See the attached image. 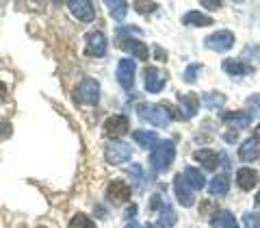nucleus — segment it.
Listing matches in <instances>:
<instances>
[{
    "label": "nucleus",
    "mask_w": 260,
    "mask_h": 228,
    "mask_svg": "<svg viewBox=\"0 0 260 228\" xmlns=\"http://www.w3.org/2000/svg\"><path fill=\"white\" fill-rule=\"evenodd\" d=\"M107 198L113 202V205H121V202L130 200V185L126 181H113L107 187Z\"/></svg>",
    "instance_id": "nucleus-9"
},
{
    "label": "nucleus",
    "mask_w": 260,
    "mask_h": 228,
    "mask_svg": "<svg viewBox=\"0 0 260 228\" xmlns=\"http://www.w3.org/2000/svg\"><path fill=\"white\" fill-rule=\"evenodd\" d=\"M143 228H167V226H162V224H148V226H143Z\"/></svg>",
    "instance_id": "nucleus-38"
},
{
    "label": "nucleus",
    "mask_w": 260,
    "mask_h": 228,
    "mask_svg": "<svg viewBox=\"0 0 260 228\" xmlns=\"http://www.w3.org/2000/svg\"><path fill=\"white\" fill-rule=\"evenodd\" d=\"M193 157H195V161H200L206 169H217V165H219V154L215 150H198Z\"/></svg>",
    "instance_id": "nucleus-24"
},
{
    "label": "nucleus",
    "mask_w": 260,
    "mask_h": 228,
    "mask_svg": "<svg viewBox=\"0 0 260 228\" xmlns=\"http://www.w3.org/2000/svg\"><path fill=\"white\" fill-rule=\"evenodd\" d=\"M68 7L80 22H93V18H95L93 3H89V0H70Z\"/></svg>",
    "instance_id": "nucleus-13"
},
{
    "label": "nucleus",
    "mask_w": 260,
    "mask_h": 228,
    "mask_svg": "<svg viewBox=\"0 0 260 228\" xmlns=\"http://www.w3.org/2000/svg\"><path fill=\"white\" fill-rule=\"evenodd\" d=\"M239 159L241 161H256V159H260V137H249V139H245L241 144Z\"/></svg>",
    "instance_id": "nucleus-15"
},
{
    "label": "nucleus",
    "mask_w": 260,
    "mask_h": 228,
    "mask_svg": "<svg viewBox=\"0 0 260 228\" xmlns=\"http://www.w3.org/2000/svg\"><path fill=\"white\" fill-rule=\"evenodd\" d=\"M200 5H204L206 9H219V7H221V3H219V0H202Z\"/></svg>",
    "instance_id": "nucleus-34"
},
{
    "label": "nucleus",
    "mask_w": 260,
    "mask_h": 228,
    "mask_svg": "<svg viewBox=\"0 0 260 228\" xmlns=\"http://www.w3.org/2000/svg\"><path fill=\"white\" fill-rule=\"evenodd\" d=\"M154 54H156V59L167 61V52H162V48H160V46H154Z\"/></svg>",
    "instance_id": "nucleus-35"
},
{
    "label": "nucleus",
    "mask_w": 260,
    "mask_h": 228,
    "mask_svg": "<svg viewBox=\"0 0 260 228\" xmlns=\"http://www.w3.org/2000/svg\"><path fill=\"white\" fill-rule=\"evenodd\" d=\"M200 72H202V65L200 63H191L189 68L184 70V80L186 83H195V78H198Z\"/></svg>",
    "instance_id": "nucleus-29"
},
{
    "label": "nucleus",
    "mask_w": 260,
    "mask_h": 228,
    "mask_svg": "<svg viewBox=\"0 0 260 228\" xmlns=\"http://www.w3.org/2000/svg\"><path fill=\"white\" fill-rule=\"evenodd\" d=\"M221 68L230 76H245V74L251 72V65H247L245 61H237V59H225Z\"/></svg>",
    "instance_id": "nucleus-19"
},
{
    "label": "nucleus",
    "mask_w": 260,
    "mask_h": 228,
    "mask_svg": "<svg viewBox=\"0 0 260 228\" xmlns=\"http://www.w3.org/2000/svg\"><path fill=\"white\" fill-rule=\"evenodd\" d=\"M130 157H133L130 144H124L119 139L107 144V148H104V159H107V163H111V165H119V163H124V161H130Z\"/></svg>",
    "instance_id": "nucleus-4"
},
{
    "label": "nucleus",
    "mask_w": 260,
    "mask_h": 228,
    "mask_svg": "<svg viewBox=\"0 0 260 228\" xmlns=\"http://www.w3.org/2000/svg\"><path fill=\"white\" fill-rule=\"evenodd\" d=\"M249 54H256V59H260V46H247L245 50H243V61H247L249 59Z\"/></svg>",
    "instance_id": "nucleus-33"
},
{
    "label": "nucleus",
    "mask_w": 260,
    "mask_h": 228,
    "mask_svg": "<svg viewBox=\"0 0 260 228\" xmlns=\"http://www.w3.org/2000/svg\"><path fill=\"white\" fill-rule=\"evenodd\" d=\"M225 139H228V141H234V139H237V133H228Z\"/></svg>",
    "instance_id": "nucleus-37"
},
{
    "label": "nucleus",
    "mask_w": 260,
    "mask_h": 228,
    "mask_svg": "<svg viewBox=\"0 0 260 228\" xmlns=\"http://www.w3.org/2000/svg\"><path fill=\"white\" fill-rule=\"evenodd\" d=\"M135 211H137V207H135V205H133V207H130V209H128V211H126V213H128V217H133V215H135Z\"/></svg>",
    "instance_id": "nucleus-39"
},
{
    "label": "nucleus",
    "mask_w": 260,
    "mask_h": 228,
    "mask_svg": "<svg viewBox=\"0 0 260 228\" xmlns=\"http://www.w3.org/2000/svg\"><path fill=\"white\" fill-rule=\"evenodd\" d=\"M228 191H230V176L228 174L215 176L213 181H210V185H208V193L210 195H225Z\"/></svg>",
    "instance_id": "nucleus-20"
},
{
    "label": "nucleus",
    "mask_w": 260,
    "mask_h": 228,
    "mask_svg": "<svg viewBox=\"0 0 260 228\" xmlns=\"http://www.w3.org/2000/svg\"><path fill=\"white\" fill-rule=\"evenodd\" d=\"M210 228H239V224L230 211H219V213L210 219Z\"/></svg>",
    "instance_id": "nucleus-22"
},
{
    "label": "nucleus",
    "mask_w": 260,
    "mask_h": 228,
    "mask_svg": "<svg viewBox=\"0 0 260 228\" xmlns=\"http://www.w3.org/2000/svg\"><path fill=\"white\" fill-rule=\"evenodd\" d=\"M128 126H130V122H128L126 116H113V118H109L107 122H104V135L115 141L117 137L128 133Z\"/></svg>",
    "instance_id": "nucleus-8"
},
{
    "label": "nucleus",
    "mask_w": 260,
    "mask_h": 228,
    "mask_svg": "<svg viewBox=\"0 0 260 228\" xmlns=\"http://www.w3.org/2000/svg\"><path fill=\"white\" fill-rule=\"evenodd\" d=\"M243 224H245V228H260V215L258 213H245L243 215Z\"/></svg>",
    "instance_id": "nucleus-30"
},
{
    "label": "nucleus",
    "mask_w": 260,
    "mask_h": 228,
    "mask_svg": "<svg viewBox=\"0 0 260 228\" xmlns=\"http://www.w3.org/2000/svg\"><path fill=\"white\" fill-rule=\"evenodd\" d=\"M182 22L189 24V26H210L213 24V18L206 13H200V11H189L182 15Z\"/></svg>",
    "instance_id": "nucleus-23"
},
{
    "label": "nucleus",
    "mask_w": 260,
    "mask_h": 228,
    "mask_svg": "<svg viewBox=\"0 0 260 228\" xmlns=\"http://www.w3.org/2000/svg\"><path fill=\"white\" fill-rule=\"evenodd\" d=\"M126 228H143V226H139L137 222H128V224H126Z\"/></svg>",
    "instance_id": "nucleus-40"
},
{
    "label": "nucleus",
    "mask_w": 260,
    "mask_h": 228,
    "mask_svg": "<svg viewBox=\"0 0 260 228\" xmlns=\"http://www.w3.org/2000/svg\"><path fill=\"white\" fill-rule=\"evenodd\" d=\"M130 176H133V181L137 185H143V169H141V165H133V167H130Z\"/></svg>",
    "instance_id": "nucleus-32"
},
{
    "label": "nucleus",
    "mask_w": 260,
    "mask_h": 228,
    "mask_svg": "<svg viewBox=\"0 0 260 228\" xmlns=\"http://www.w3.org/2000/svg\"><path fill=\"white\" fill-rule=\"evenodd\" d=\"M70 228H95V224L85 213H76L70 219Z\"/></svg>",
    "instance_id": "nucleus-27"
},
{
    "label": "nucleus",
    "mask_w": 260,
    "mask_h": 228,
    "mask_svg": "<svg viewBox=\"0 0 260 228\" xmlns=\"http://www.w3.org/2000/svg\"><path fill=\"white\" fill-rule=\"evenodd\" d=\"M135 70H137V65L133 59H121L117 63V80L124 89L135 87Z\"/></svg>",
    "instance_id": "nucleus-10"
},
{
    "label": "nucleus",
    "mask_w": 260,
    "mask_h": 228,
    "mask_svg": "<svg viewBox=\"0 0 260 228\" xmlns=\"http://www.w3.org/2000/svg\"><path fill=\"white\" fill-rule=\"evenodd\" d=\"M145 89H148L150 94H160L162 87H165L167 83V74L158 68H154V65H150V68H145Z\"/></svg>",
    "instance_id": "nucleus-7"
},
{
    "label": "nucleus",
    "mask_w": 260,
    "mask_h": 228,
    "mask_svg": "<svg viewBox=\"0 0 260 228\" xmlns=\"http://www.w3.org/2000/svg\"><path fill=\"white\" fill-rule=\"evenodd\" d=\"M176 159V146L174 141H158L156 146L152 148V154H150V165L154 172H165V169L172 167V163Z\"/></svg>",
    "instance_id": "nucleus-2"
},
{
    "label": "nucleus",
    "mask_w": 260,
    "mask_h": 228,
    "mask_svg": "<svg viewBox=\"0 0 260 228\" xmlns=\"http://www.w3.org/2000/svg\"><path fill=\"white\" fill-rule=\"evenodd\" d=\"M174 189H176V198H178V202H180L182 207H193L195 205V195H193V189L189 187V183L184 181V176L182 174H178L176 178H174Z\"/></svg>",
    "instance_id": "nucleus-11"
},
{
    "label": "nucleus",
    "mask_w": 260,
    "mask_h": 228,
    "mask_svg": "<svg viewBox=\"0 0 260 228\" xmlns=\"http://www.w3.org/2000/svg\"><path fill=\"white\" fill-rule=\"evenodd\" d=\"M221 120L225 122V124H230V126L247 128L251 124V120H254V116H251L249 111H234V113H223Z\"/></svg>",
    "instance_id": "nucleus-17"
},
{
    "label": "nucleus",
    "mask_w": 260,
    "mask_h": 228,
    "mask_svg": "<svg viewBox=\"0 0 260 228\" xmlns=\"http://www.w3.org/2000/svg\"><path fill=\"white\" fill-rule=\"evenodd\" d=\"M135 144H139L141 148H154L158 144V135L154 130H135L133 133Z\"/></svg>",
    "instance_id": "nucleus-21"
},
{
    "label": "nucleus",
    "mask_w": 260,
    "mask_h": 228,
    "mask_svg": "<svg viewBox=\"0 0 260 228\" xmlns=\"http://www.w3.org/2000/svg\"><path fill=\"white\" fill-rule=\"evenodd\" d=\"M76 100L87 107H95L100 100V83L95 78H83L76 89Z\"/></svg>",
    "instance_id": "nucleus-3"
},
{
    "label": "nucleus",
    "mask_w": 260,
    "mask_h": 228,
    "mask_svg": "<svg viewBox=\"0 0 260 228\" xmlns=\"http://www.w3.org/2000/svg\"><path fill=\"white\" fill-rule=\"evenodd\" d=\"M137 113H139V118L143 122H150V124L158 126V128L169 126V122L174 118L169 104H139Z\"/></svg>",
    "instance_id": "nucleus-1"
},
{
    "label": "nucleus",
    "mask_w": 260,
    "mask_h": 228,
    "mask_svg": "<svg viewBox=\"0 0 260 228\" xmlns=\"http://www.w3.org/2000/svg\"><path fill=\"white\" fill-rule=\"evenodd\" d=\"M223 102H225V98L217 92H208V94L202 96V104H204L206 109H217V107H221Z\"/></svg>",
    "instance_id": "nucleus-26"
},
{
    "label": "nucleus",
    "mask_w": 260,
    "mask_h": 228,
    "mask_svg": "<svg viewBox=\"0 0 260 228\" xmlns=\"http://www.w3.org/2000/svg\"><path fill=\"white\" fill-rule=\"evenodd\" d=\"M0 96H5V85H0Z\"/></svg>",
    "instance_id": "nucleus-42"
},
{
    "label": "nucleus",
    "mask_w": 260,
    "mask_h": 228,
    "mask_svg": "<svg viewBox=\"0 0 260 228\" xmlns=\"http://www.w3.org/2000/svg\"><path fill=\"white\" fill-rule=\"evenodd\" d=\"M3 126H7V124H3V122H0V135H3V137L11 135V128H3Z\"/></svg>",
    "instance_id": "nucleus-36"
},
{
    "label": "nucleus",
    "mask_w": 260,
    "mask_h": 228,
    "mask_svg": "<svg viewBox=\"0 0 260 228\" xmlns=\"http://www.w3.org/2000/svg\"><path fill=\"white\" fill-rule=\"evenodd\" d=\"M178 100H180V118L182 120H191L195 113H198L200 109V102H202V98L200 96H195V94H180L178 96Z\"/></svg>",
    "instance_id": "nucleus-14"
},
{
    "label": "nucleus",
    "mask_w": 260,
    "mask_h": 228,
    "mask_svg": "<svg viewBox=\"0 0 260 228\" xmlns=\"http://www.w3.org/2000/svg\"><path fill=\"white\" fill-rule=\"evenodd\" d=\"M158 224L167 226V228L176 224V213H174L172 207H162V209H160V219H158Z\"/></svg>",
    "instance_id": "nucleus-28"
},
{
    "label": "nucleus",
    "mask_w": 260,
    "mask_h": 228,
    "mask_svg": "<svg viewBox=\"0 0 260 228\" xmlns=\"http://www.w3.org/2000/svg\"><path fill=\"white\" fill-rule=\"evenodd\" d=\"M85 52L89 56H104L107 54V37L102 35L100 31H91V33H87V37H85Z\"/></svg>",
    "instance_id": "nucleus-6"
},
{
    "label": "nucleus",
    "mask_w": 260,
    "mask_h": 228,
    "mask_svg": "<svg viewBox=\"0 0 260 228\" xmlns=\"http://www.w3.org/2000/svg\"><path fill=\"white\" fill-rule=\"evenodd\" d=\"M237 183H239V187L243 191H251L260 183V174L251 167H241L237 172Z\"/></svg>",
    "instance_id": "nucleus-16"
},
{
    "label": "nucleus",
    "mask_w": 260,
    "mask_h": 228,
    "mask_svg": "<svg viewBox=\"0 0 260 228\" xmlns=\"http://www.w3.org/2000/svg\"><path fill=\"white\" fill-rule=\"evenodd\" d=\"M156 3H135V9L139 13H150V11H156Z\"/></svg>",
    "instance_id": "nucleus-31"
},
{
    "label": "nucleus",
    "mask_w": 260,
    "mask_h": 228,
    "mask_svg": "<svg viewBox=\"0 0 260 228\" xmlns=\"http://www.w3.org/2000/svg\"><path fill=\"white\" fill-rule=\"evenodd\" d=\"M119 48L124 52H130L133 56H137V59L141 61H148L150 59V50L148 46H145L143 42H139V39H133V37H119Z\"/></svg>",
    "instance_id": "nucleus-12"
},
{
    "label": "nucleus",
    "mask_w": 260,
    "mask_h": 228,
    "mask_svg": "<svg viewBox=\"0 0 260 228\" xmlns=\"http://www.w3.org/2000/svg\"><path fill=\"white\" fill-rule=\"evenodd\" d=\"M104 5L109 7V11H111V15H113V20H117V22H124V20H126L128 3H124V0H107Z\"/></svg>",
    "instance_id": "nucleus-25"
},
{
    "label": "nucleus",
    "mask_w": 260,
    "mask_h": 228,
    "mask_svg": "<svg viewBox=\"0 0 260 228\" xmlns=\"http://www.w3.org/2000/svg\"><path fill=\"white\" fill-rule=\"evenodd\" d=\"M182 176H184V181L189 183V187L193 191H202L206 187V178H204V174L200 172V169H195V167H184V172H182Z\"/></svg>",
    "instance_id": "nucleus-18"
},
{
    "label": "nucleus",
    "mask_w": 260,
    "mask_h": 228,
    "mask_svg": "<svg viewBox=\"0 0 260 228\" xmlns=\"http://www.w3.org/2000/svg\"><path fill=\"white\" fill-rule=\"evenodd\" d=\"M204 44H206V48H210V50H215V52H225V50H230L232 44H234V33L217 31L204 39Z\"/></svg>",
    "instance_id": "nucleus-5"
},
{
    "label": "nucleus",
    "mask_w": 260,
    "mask_h": 228,
    "mask_svg": "<svg viewBox=\"0 0 260 228\" xmlns=\"http://www.w3.org/2000/svg\"><path fill=\"white\" fill-rule=\"evenodd\" d=\"M256 207L260 209V191H258V195H256Z\"/></svg>",
    "instance_id": "nucleus-41"
}]
</instances>
